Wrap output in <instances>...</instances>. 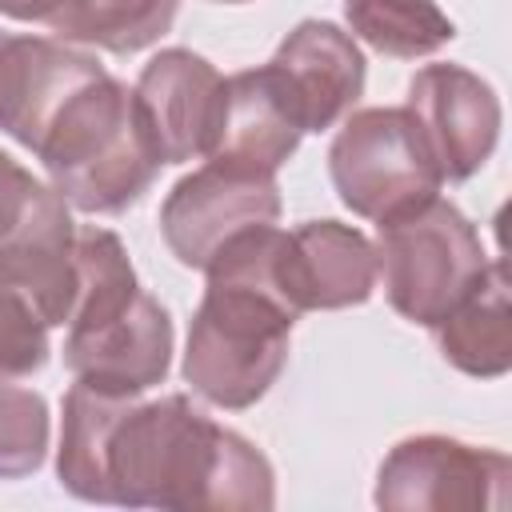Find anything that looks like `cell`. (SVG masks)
Returning <instances> with one entry per match:
<instances>
[{
	"instance_id": "1",
	"label": "cell",
	"mask_w": 512,
	"mask_h": 512,
	"mask_svg": "<svg viewBox=\"0 0 512 512\" xmlns=\"http://www.w3.org/2000/svg\"><path fill=\"white\" fill-rule=\"evenodd\" d=\"M56 476L76 500L116 508L268 512L276 504L268 456L184 392L140 400L76 380L64 392Z\"/></svg>"
},
{
	"instance_id": "2",
	"label": "cell",
	"mask_w": 512,
	"mask_h": 512,
	"mask_svg": "<svg viewBox=\"0 0 512 512\" xmlns=\"http://www.w3.org/2000/svg\"><path fill=\"white\" fill-rule=\"evenodd\" d=\"M276 236V224H260L228 240L204 268L208 288L188 320L184 384L224 412L264 400L288 364V336L300 312L272 272Z\"/></svg>"
},
{
	"instance_id": "3",
	"label": "cell",
	"mask_w": 512,
	"mask_h": 512,
	"mask_svg": "<svg viewBox=\"0 0 512 512\" xmlns=\"http://www.w3.org/2000/svg\"><path fill=\"white\" fill-rule=\"evenodd\" d=\"M76 296L64 320V368L100 392L144 396L168 380L172 316L140 288L116 232L76 228Z\"/></svg>"
},
{
	"instance_id": "4",
	"label": "cell",
	"mask_w": 512,
	"mask_h": 512,
	"mask_svg": "<svg viewBox=\"0 0 512 512\" xmlns=\"http://www.w3.org/2000/svg\"><path fill=\"white\" fill-rule=\"evenodd\" d=\"M68 208L116 216L132 208L164 168L140 104L112 72L84 84L32 152Z\"/></svg>"
},
{
	"instance_id": "5",
	"label": "cell",
	"mask_w": 512,
	"mask_h": 512,
	"mask_svg": "<svg viewBox=\"0 0 512 512\" xmlns=\"http://www.w3.org/2000/svg\"><path fill=\"white\" fill-rule=\"evenodd\" d=\"M372 248L376 284H384L388 304L420 328H436L492 264L476 224L444 196L380 220Z\"/></svg>"
},
{
	"instance_id": "6",
	"label": "cell",
	"mask_w": 512,
	"mask_h": 512,
	"mask_svg": "<svg viewBox=\"0 0 512 512\" xmlns=\"http://www.w3.org/2000/svg\"><path fill=\"white\" fill-rule=\"evenodd\" d=\"M328 176L340 204L376 224L440 196L444 188V176L404 104L348 112L328 148Z\"/></svg>"
},
{
	"instance_id": "7",
	"label": "cell",
	"mask_w": 512,
	"mask_h": 512,
	"mask_svg": "<svg viewBox=\"0 0 512 512\" xmlns=\"http://www.w3.org/2000/svg\"><path fill=\"white\" fill-rule=\"evenodd\" d=\"M512 460L456 436L420 432L388 448L376 472V508L388 512H488L508 504Z\"/></svg>"
},
{
	"instance_id": "8",
	"label": "cell",
	"mask_w": 512,
	"mask_h": 512,
	"mask_svg": "<svg viewBox=\"0 0 512 512\" xmlns=\"http://www.w3.org/2000/svg\"><path fill=\"white\" fill-rule=\"evenodd\" d=\"M280 208L276 176L228 160H204L164 196L160 236L184 268L204 272L212 256L240 232L276 224Z\"/></svg>"
},
{
	"instance_id": "9",
	"label": "cell",
	"mask_w": 512,
	"mask_h": 512,
	"mask_svg": "<svg viewBox=\"0 0 512 512\" xmlns=\"http://www.w3.org/2000/svg\"><path fill=\"white\" fill-rule=\"evenodd\" d=\"M440 176L448 184H460L476 176L500 140V96L484 76H476L464 64H424L408 80V100Z\"/></svg>"
},
{
	"instance_id": "10",
	"label": "cell",
	"mask_w": 512,
	"mask_h": 512,
	"mask_svg": "<svg viewBox=\"0 0 512 512\" xmlns=\"http://www.w3.org/2000/svg\"><path fill=\"white\" fill-rule=\"evenodd\" d=\"M132 96L164 164L204 160L224 112V76L192 48H160L136 76Z\"/></svg>"
},
{
	"instance_id": "11",
	"label": "cell",
	"mask_w": 512,
	"mask_h": 512,
	"mask_svg": "<svg viewBox=\"0 0 512 512\" xmlns=\"http://www.w3.org/2000/svg\"><path fill=\"white\" fill-rule=\"evenodd\" d=\"M272 272L300 316L352 308L376 292V248L352 224L304 220L288 232L280 228Z\"/></svg>"
},
{
	"instance_id": "12",
	"label": "cell",
	"mask_w": 512,
	"mask_h": 512,
	"mask_svg": "<svg viewBox=\"0 0 512 512\" xmlns=\"http://www.w3.org/2000/svg\"><path fill=\"white\" fill-rule=\"evenodd\" d=\"M264 68L304 132H324L344 120L364 96L368 76L360 44L332 20H300Z\"/></svg>"
},
{
	"instance_id": "13",
	"label": "cell",
	"mask_w": 512,
	"mask_h": 512,
	"mask_svg": "<svg viewBox=\"0 0 512 512\" xmlns=\"http://www.w3.org/2000/svg\"><path fill=\"white\" fill-rule=\"evenodd\" d=\"M108 68L64 40L4 36L0 44V132L36 152L60 108Z\"/></svg>"
},
{
	"instance_id": "14",
	"label": "cell",
	"mask_w": 512,
	"mask_h": 512,
	"mask_svg": "<svg viewBox=\"0 0 512 512\" xmlns=\"http://www.w3.org/2000/svg\"><path fill=\"white\" fill-rule=\"evenodd\" d=\"M300 136H304L300 120L292 116L288 100L260 64L224 76V112H220L216 144L204 160H228L276 176L288 164V156L300 148Z\"/></svg>"
},
{
	"instance_id": "15",
	"label": "cell",
	"mask_w": 512,
	"mask_h": 512,
	"mask_svg": "<svg viewBox=\"0 0 512 512\" xmlns=\"http://www.w3.org/2000/svg\"><path fill=\"white\" fill-rule=\"evenodd\" d=\"M440 356L476 380H496L512 368V308H508V272L492 256L472 292L432 328Z\"/></svg>"
},
{
	"instance_id": "16",
	"label": "cell",
	"mask_w": 512,
	"mask_h": 512,
	"mask_svg": "<svg viewBox=\"0 0 512 512\" xmlns=\"http://www.w3.org/2000/svg\"><path fill=\"white\" fill-rule=\"evenodd\" d=\"M180 0H56L44 28L76 48L132 56L172 32Z\"/></svg>"
},
{
	"instance_id": "17",
	"label": "cell",
	"mask_w": 512,
	"mask_h": 512,
	"mask_svg": "<svg viewBox=\"0 0 512 512\" xmlns=\"http://www.w3.org/2000/svg\"><path fill=\"white\" fill-rule=\"evenodd\" d=\"M344 20L352 40L396 60L432 56L456 36V24L436 0H344Z\"/></svg>"
},
{
	"instance_id": "18",
	"label": "cell",
	"mask_w": 512,
	"mask_h": 512,
	"mask_svg": "<svg viewBox=\"0 0 512 512\" xmlns=\"http://www.w3.org/2000/svg\"><path fill=\"white\" fill-rule=\"evenodd\" d=\"M72 232L76 224L68 200L52 184L36 180L20 160L0 152V252Z\"/></svg>"
},
{
	"instance_id": "19",
	"label": "cell",
	"mask_w": 512,
	"mask_h": 512,
	"mask_svg": "<svg viewBox=\"0 0 512 512\" xmlns=\"http://www.w3.org/2000/svg\"><path fill=\"white\" fill-rule=\"evenodd\" d=\"M48 436V400L32 388L0 380V480L32 476L48 456Z\"/></svg>"
},
{
	"instance_id": "20",
	"label": "cell",
	"mask_w": 512,
	"mask_h": 512,
	"mask_svg": "<svg viewBox=\"0 0 512 512\" xmlns=\"http://www.w3.org/2000/svg\"><path fill=\"white\" fill-rule=\"evenodd\" d=\"M56 0H0V16L20 20V24H44Z\"/></svg>"
},
{
	"instance_id": "21",
	"label": "cell",
	"mask_w": 512,
	"mask_h": 512,
	"mask_svg": "<svg viewBox=\"0 0 512 512\" xmlns=\"http://www.w3.org/2000/svg\"><path fill=\"white\" fill-rule=\"evenodd\" d=\"M216 4H248V0H216Z\"/></svg>"
},
{
	"instance_id": "22",
	"label": "cell",
	"mask_w": 512,
	"mask_h": 512,
	"mask_svg": "<svg viewBox=\"0 0 512 512\" xmlns=\"http://www.w3.org/2000/svg\"><path fill=\"white\" fill-rule=\"evenodd\" d=\"M4 36H8V32H0V44H4Z\"/></svg>"
}]
</instances>
